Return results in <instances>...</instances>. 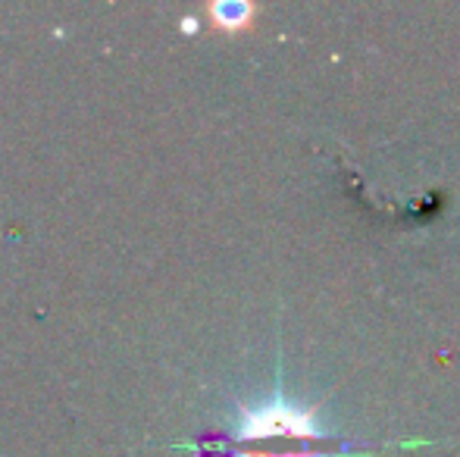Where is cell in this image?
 <instances>
[{"mask_svg": "<svg viewBox=\"0 0 460 457\" xmlns=\"http://www.w3.org/2000/svg\"><path fill=\"white\" fill-rule=\"evenodd\" d=\"M323 439L326 435L310 410L295 408L285 398H273L242 410L226 448L232 457H329V452L310 448V442Z\"/></svg>", "mask_w": 460, "mask_h": 457, "instance_id": "6da1fadb", "label": "cell"}, {"mask_svg": "<svg viewBox=\"0 0 460 457\" xmlns=\"http://www.w3.org/2000/svg\"><path fill=\"white\" fill-rule=\"evenodd\" d=\"M210 13L223 29H242V25H248L254 10H251V4H242V0H219V4H213Z\"/></svg>", "mask_w": 460, "mask_h": 457, "instance_id": "7a4b0ae2", "label": "cell"}]
</instances>
